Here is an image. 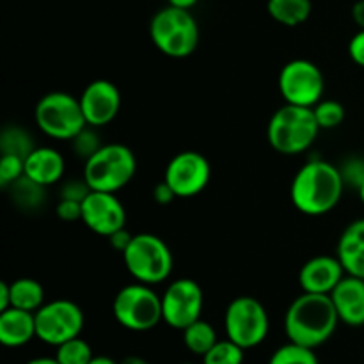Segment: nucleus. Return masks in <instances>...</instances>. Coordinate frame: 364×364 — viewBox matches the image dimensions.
<instances>
[{"instance_id":"nucleus-21","label":"nucleus","mask_w":364,"mask_h":364,"mask_svg":"<svg viewBox=\"0 0 364 364\" xmlns=\"http://www.w3.org/2000/svg\"><path fill=\"white\" fill-rule=\"evenodd\" d=\"M9 192V199L14 206H16L20 212L32 213L41 210V206L46 201V187L36 183L34 180H31L28 176H21L20 180H16L14 183H11L6 188Z\"/></svg>"},{"instance_id":"nucleus-19","label":"nucleus","mask_w":364,"mask_h":364,"mask_svg":"<svg viewBox=\"0 0 364 364\" xmlns=\"http://www.w3.org/2000/svg\"><path fill=\"white\" fill-rule=\"evenodd\" d=\"M336 256L348 276L364 279V219L352 220L336 245Z\"/></svg>"},{"instance_id":"nucleus-41","label":"nucleus","mask_w":364,"mask_h":364,"mask_svg":"<svg viewBox=\"0 0 364 364\" xmlns=\"http://www.w3.org/2000/svg\"><path fill=\"white\" fill-rule=\"evenodd\" d=\"M119 364H151V363H149L148 359L141 358V355H128V358H124Z\"/></svg>"},{"instance_id":"nucleus-25","label":"nucleus","mask_w":364,"mask_h":364,"mask_svg":"<svg viewBox=\"0 0 364 364\" xmlns=\"http://www.w3.org/2000/svg\"><path fill=\"white\" fill-rule=\"evenodd\" d=\"M183 333V343L188 350L194 355H205L213 345L217 343V333L213 329L212 323H208L206 320L199 318L198 322L191 323L187 329L181 331Z\"/></svg>"},{"instance_id":"nucleus-4","label":"nucleus","mask_w":364,"mask_h":364,"mask_svg":"<svg viewBox=\"0 0 364 364\" xmlns=\"http://www.w3.org/2000/svg\"><path fill=\"white\" fill-rule=\"evenodd\" d=\"M149 38L160 53L171 59H185L199 46V25L191 9L167 4L149 21Z\"/></svg>"},{"instance_id":"nucleus-26","label":"nucleus","mask_w":364,"mask_h":364,"mask_svg":"<svg viewBox=\"0 0 364 364\" xmlns=\"http://www.w3.org/2000/svg\"><path fill=\"white\" fill-rule=\"evenodd\" d=\"M92 350L91 345L80 336L73 338V340L64 341L63 345L57 347L55 359L59 364H89L92 361Z\"/></svg>"},{"instance_id":"nucleus-10","label":"nucleus","mask_w":364,"mask_h":364,"mask_svg":"<svg viewBox=\"0 0 364 364\" xmlns=\"http://www.w3.org/2000/svg\"><path fill=\"white\" fill-rule=\"evenodd\" d=\"M277 87L284 103L313 109L320 100H323L326 78L315 63L308 59H294L281 68Z\"/></svg>"},{"instance_id":"nucleus-9","label":"nucleus","mask_w":364,"mask_h":364,"mask_svg":"<svg viewBox=\"0 0 364 364\" xmlns=\"http://www.w3.org/2000/svg\"><path fill=\"white\" fill-rule=\"evenodd\" d=\"M224 329L228 338L244 350L255 348L267 340L270 331V318L265 306L251 295L233 299L226 308Z\"/></svg>"},{"instance_id":"nucleus-29","label":"nucleus","mask_w":364,"mask_h":364,"mask_svg":"<svg viewBox=\"0 0 364 364\" xmlns=\"http://www.w3.org/2000/svg\"><path fill=\"white\" fill-rule=\"evenodd\" d=\"M313 112L320 130H334L345 121V107L338 100H320Z\"/></svg>"},{"instance_id":"nucleus-38","label":"nucleus","mask_w":364,"mask_h":364,"mask_svg":"<svg viewBox=\"0 0 364 364\" xmlns=\"http://www.w3.org/2000/svg\"><path fill=\"white\" fill-rule=\"evenodd\" d=\"M11 308V283L2 281L0 283V311Z\"/></svg>"},{"instance_id":"nucleus-14","label":"nucleus","mask_w":364,"mask_h":364,"mask_svg":"<svg viewBox=\"0 0 364 364\" xmlns=\"http://www.w3.org/2000/svg\"><path fill=\"white\" fill-rule=\"evenodd\" d=\"M82 223L100 237L109 238L127 224V210L123 203L110 192L91 191L82 201Z\"/></svg>"},{"instance_id":"nucleus-36","label":"nucleus","mask_w":364,"mask_h":364,"mask_svg":"<svg viewBox=\"0 0 364 364\" xmlns=\"http://www.w3.org/2000/svg\"><path fill=\"white\" fill-rule=\"evenodd\" d=\"M132 238H134V235H132L130 231L127 230V228H121V230H117L116 233L110 235V237L107 238V240H109L110 247L116 249L117 252H121V255H123V252L127 251L128 245H130Z\"/></svg>"},{"instance_id":"nucleus-28","label":"nucleus","mask_w":364,"mask_h":364,"mask_svg":"<svg viewBox=\"0 0 364 364\" xmlns=\"http://www.w3.org/2000/svg\"><path fill=\"white\" fill-rule=\"evenodd\" d=\"M269 364H318V358L313 348L288 341L270 355Z\"/></svg>"},{"instance_id":"nucleus-7","label":"nucleus","mask_w":364,"mask_h":364,"mask_svg":"<svg viewBox=\"0 0 364 364\" xmlns=\"http://www.w3.org/2000/svg\"><path fill=\"white\" fill-rule=\"evenodd\" d=\"M112 313L121 327L134 333H146L164 322L162 295L144 283L127 284L116 294Z\"/></svg>"},{"instance_id":"nucleus-1","label":"nucleus","mask_w":364,"mask_h":364,"mask_svg":"<svg viewBox=\"0 0 364 364\" xmlns=\"http://www.w3.org/2000/svg\"><path fill=\"white\" fill-rule=\"evenodd\" d=\"M343 191L340 167L322 159H311L295 173L290 185V199L295 210L304 215L320 217L336 208Z\"/></svg>"},{"instance_id":"nucleus-42","label":"nucleus","mask_w":364,"mask_h":364,"mask_svg":"<svg viewBox=\"0 0 364 364\" xmlns=\"http://www.w3.org/2000/svg\"><path fill=\"white\" fill-rule=\"evenodd\" d=\"M25 364H59V361H57L55 358H36Z\"/></svg>"},{"instance_id":"nucleus-39","label":"nucleus","mask_w":364,"mask_h":364,"mask_svg":"<svg viewBox=\"0 0 364 364\" xmlns=\"http://www.w3.org/2000/svg\"><path fill=\"white\" fill-rule=\"evenodd\" d=\"M352 20L359 28H364V0H358L352 6Z\"/></svg>"},{"instance_id":"nucleus-33","label":"nucleus","mask_w":364,"mask_h":364,"mask_svg":"<svg viewBox=\"0 0 364 364\" xmlns=\"http://www.w3.org/2000/svg\"><path fill=\"white\" fill-rule=\"evenodd\" d=\"M91 194V187L87 185L85 178H73L66 180L60 187V199H73V201H84Z\"/></svg>"},{"instance_id":"nucleus-6","label":"nucleus","mask_w":364,"mask_h":364,"mask_svg":"<svg viewBox=\"0 0 364 364\" xmlns=\"http://www.w3.org/2000/svg\"><path fill=\"white\" fill-rule=\"evenodd\" d=\"M123 262L135 281L149 287L169 279L174 267L171 247L153 233L134 235L130 245L123 252Z\"/></svg>"},{"instance_id":"nucleus-44","label":"nucleus","mask_w":364,"mask_h":364,"mask_svg":"<svg viewBox=\"0 0 364 364\" xmlns=\"http://www.w3.org/2000/svg\"><path fill=\"white\" fill-rule=\"evenodd\" d=\"M358 194H359V199H361V203L364 205V183L358 188Z\"/></svg>"},{"instance_id":"nucleus-23","label":"nucleus","mask_w":364,"mask_h":364,"mask_svg":"<svg viewBox=\"0 0 364 364\" xmlns=\"http://www.w3.org/2000/svg\"><path fill=\"white\" fill-rule=\"evenodd\" d=\"M45 304V288L32 277H20L11 283V308L36 313Z\"/></svg>"},{"instance_id":"nucleus-13","label":"nucleus","mask_w":364,"mask_h":364,"mask_svg":"<svg viewBox=\"0 0 364 364\" xmlns=\"http://www.w3.org/2000/svg\"><path fill=\"white\" fill-rule=\"evenodd\" d=\"M212 167L208 159L199 151L176 153L169 160L164 181L174 191L176 198L188 199L201 194L210 183Z\"/></svg>"},{"instance_id":"nucleus-31","label":"nucleus","mask_w":364,"mask_h":364,"mask_svg":"<svg viewBox=\"0 0 364 364\" xmlns=\"http://www.w3.org/2000/svg\"><path fill=\"white\" fill-rule=\"evenodd\" d=\"M25 174V160L14 155L0 156V187L7 188Z\"/></svg>"},{"instance_id":"nucleus-40","label":"nucleus","mask_w":364,"mask_h":364,"mask_svg":"<svg viewBox=\"0 0 364 364\" xmlns=\"http://www.w3.org/2000/svg\"><path fill=\"white\" fill-rule=\"evenodd\" d=\"M198 2L199 0H167V4H169V6L180 7V9H192V7H194Z\"/></svg>"},{"instance_id":"nucleus-37","label":"nucleus","mask_w":364,"mask_h":364,"mask_svg":"<svg viewBox=\"0 0 364 364\" xmlns=\"http://www.w3.org/2000/svg\"><path fill=\"white\" fill-rule=\"evenodd\" d=\"M153 199H155V203H159V205H169V203H173L174 199H176V194H174L173 188L162 180L155 188H153Z\"/></svg>"},{"instance_id":"nucleus-3","label":"nucleus","mask_w":364,"mask_h":364,"mask_svg":"<svg viewBox=\"0 0 364 364\" xmlns=\"http://www.w3.org/2000/svg\"><path fill=\"white\" fill-rule=\"evenodd\" d=\"M320 127L313 109L284 103L267 124V141L274 151L287 156L301 155L315 144Z\"/></svg>"},{"instance_id":"nucleus-45","label":"nucleus","mask_w":364,"mask_h":364,"mask_svg":"<svg viewBox=\"0 0 364 364\" xmlns=\"http://www.w3.org/2000/svg\"><path fill=\"white\" fill-rule=\"evenodd\" d=\"M181 364H194V363H181Z\"/></svg>"},{"instance_id":"nucleus-34","label":"nucleus","mask_w":364,"mask_h":364,"mask_svg":"<svg viewBox=\"0 0 364 364\" xmlns=\"http://www.w3.org/2000/svg\"><path fill=\"white\" fill-rule=\"evenodd\" d=\"M55 213L60 220H64V223L82 220V203L73 201V199H59Z\"/></svg>"},{"instance_id":"nucleus-5","label":"nucleus","mask_w":364,"mask_h":364,"mask_svg":"<svg viewBox=\"0 0 364 364\" xmlns=\"http://www.w3.org/2000/svg\"><path fill=\"white\" fill-rule=\"evenodd\" d=\"M137 160L128 146L114 142L103 144L91 159L85 160L84 178L91 191L116 194L135 176Z\"/></svg>"},{"instance_id":"nucleus-18","label":"nucleus","mask_w":364,"mask_h":364,"mask_svg":"<svg viewBox=\"0 0 364 364\" xmlns=\"http://www.w3.org/2000/svg\"><path fill=\"white\" fill-rule=\"evenodd\" d=\"M64 171H66L64 156L57 149L48 148V146L36 148L25 159V176L46 188L59 183L64 176Z\"/></svg>"},{"instance_id":"nucleus-17","label":"nucleus","mask_w":364,"mask_h":364,"mask_svg":"<svg viewBox=\"0 0 364 364\" xmlns=\"http://www.w3.org/2000/svg\"><path fill=\"white\" fill-rule=\"evenodd\" d=\"M331 299L340 322L348 327L364 326V279L347 274L331 291Z\"/></svg>"},{"instance_id":"nucleus-22","label":"nucleus","mask_w":364,"mask_h":364,"mask_svg":"<svg viewBox=\"0 0 364 364\" xmlns=\"http://www.w3.org/2000/svg\"><path fill=\"white\" fill-rule=\"evenodd\" d=\"M267 11L270 18L287 27H299L311 16V0H269Z\"/></svg>"},{"instance_id":"nucleus-24","label":"nucleus","mask_w":364,"mask_h":364,"mask_svg":"<svg viewBox=\"0 0 364 364\" xmlns=\"http://www.w3.org/2000/svg\"><path fill=\"white\" fill-rule=\"evenodd\" d=\"M38 148L31 132L25 130L20 124H6L0 132V151L2 155H14L20 159H27Z\"/></svg>"},{"instance_id":"nucleus-32","label":"nucleus","mask_w":364,"mask_h":364,"mask_svg":"<svg viewBox=\"0 0 364 364\" xmlns=\"http://www.w3.org/2000/svg\"><path fill=\"white\" fill-rule=\"evenodd\" d=\"M341 178L345 187H352L358 191L364 183V159L361 156H350L340 166Z\"/></svg>"},{"instance_id":"nucleus-27","label":"nucleus","mask_w":364,"mask_h":364,"mask_svg":"<svg viewBox=\"0 0 364 364\" xmlns=\"http://www.w3.org/2000/svg\"><path fill=\"white\" fill-rule=\"evenodd\" d=\"M245 350L238 347L230 338L223 341H217L205 355H203V364H244Z\"/></svg>"},{"instance_id":"nucleus-11","label":"nucleus","mask_w":364,"mask_h":364,"mask_svg":"<svg viewBox=\"0 0 364 364\" xmlns=\"http://www.w3.org/2000/svg\"><path fill=\"white\" fill-rule=\"evenodd\" d=\"M85 316L80 306L68 299L45 302L36 311V334L43 343L59 347L64 341L80 336Z\"/></svg>"},{"instance_id":"nucleus-15","label":"nucleus","mask_w":364,"mask_h":364,"mask_svg":"<svg viewBox=\"0 0 364 364\" xmlns=\"http://www.w3.org/2000/svg\"><path fill=\"white\" fill-rule=\"evenodd\" d=\"M82 112L89 127L102 128L112 123L121 110V92L114 82L98 78L85 85L78 96Z\"/></svg>"},{"instance_id":"nucleus-43","label":"nucleus","mask_w":364,"mask_h":364,"mask_svg":"<svg viewBox=\"0 0 364 364\" xmlns=\"http://www.w3.org/2000/svg\"><path fill=\"white\" fill-rule=\"evenodd\" d=\"M89 364H119V363H116L114 359L107 358V355H95V358H92V361Z\"/></svg>"},{"instance_id":"nucleus-16","label":"nucleus","mask_w":364,"mask_h":364,"mask_svg":"<svg viewBox=\"0 0 364 364\" xmlns=\"http://www.w3.org/2000/svg\"><path fill=\"white\" fill-rule=\"evenodd\" d=\"M347 276L343 265L338 256L320 255L308 259L299 272V284L302 291L308 294L331 295V291L338 287L343 277Z\"/></svg>"},{"instance_id":"nucleus-35","label":"nucleus","mask_w":364,"mask_h":364,"mask_svg":"<svg viewBox=\"0 0 364 364\" xmlns=\"http://www.w3.org/2000/svg\"><path fill=\"white\" fill-rule=\"evenodd\" d=\"M348 57L358 66L364 68V28H359L348 41Z\"/></svg>"},{"instance_id":"nucleus-8","label":"nucleus","mask_w":364,"mask_h":364,"mask_svg":"<svg viewBox=\"0 0 364 364\" xmlns=\"http://www.w3.org/2000/svg\"><path fill=\"white\" fill-rule=\"evenodd\" d=\"M34 121L39 130L55 141H71L87 127L78 98L70 92L53 91L36 103Z\"/></svg>"},{"instance_id":"nucleus-2","label":"nucleus","mask_w":364,"mask_h":364,"mask_svg":"<svg viewBox=\"0 0 364 364\" xmlns=\"http://www.w3.org/2000/svg\"><path fill=\"white\" fill-rule=\"evenodd\" d=\"M340 323L331 295L302 291L287 309L284 333L288 341L308 348L322 347Z\"/></svg>"},{"instance_id":"nucleus-12","label":"nucleus","mask_w":364,"mask_h":364,"mask_svg":"<svg viewBox=\"0 0 364 364\" xmlns=\"http://www.w3.org/2000/svg\"><path fill=\"white\" fill-rule=\"evenodd\" d=\"M205 295L198 281L181 277L173 281L162 294L164 322L178 331L187 329L201 318Z\"/></svg>"},{"instance_id":"nucleus-20","label":"nucleus","mask_w":364,"mask_h":364,"mask_svg":"<svg viewBox=\"0 0 364 364\" xmlns=\"http://www.w3.org/2000/svg\"><path fill=\"white\" fill-rule=\"evenodd\" d=\"M36 334V313L9 308L0 311V343L7 348H18L31 343Z\"/></svg>"},{"instance_id":"nucleus-30","label":"nucleus","mask_w":364,"mask_h":364,"mask_svg":"<svg viewBox=\"0 0 364 364\" xmlns=\"http://www.w3.org/2000/svg\"><path fill=\"white\" fill-rule=\"evenodd\" d=\"M71 146H73V151L78 159H82L85 162L87 159H91L100 148H102V139L96 134L95 127H85L84 130L78 132L73 139H71Z\"/></svg>"}]
</instances>
